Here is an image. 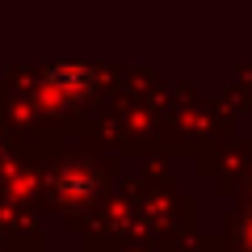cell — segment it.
<instances>
[{
    "label": "cell",
    "instance_id": "1",
    "mask_svg": "<svg viewBox=\"0 0 252 252\" xmlns=\"http://www.w3.org/2000/svg\"><path fill=\"white\" fill-rule=\"evenodd\" d=\"M59 189H63V193H67L72 202H84V198L93 193V177H80V172H67V177L59 181Z\"/></svg>",
    "mask_w": 252,
    "mask_h": 252
}]
</instances>
